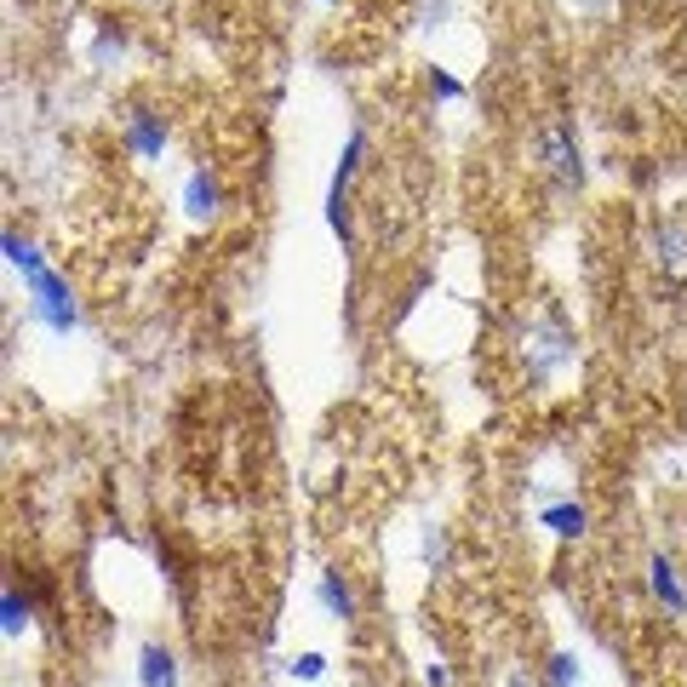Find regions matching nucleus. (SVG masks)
I'll list each match as a JSON object with an SVG mask.
<instances>
[{"mask_svg":"<svg viewBox=\"0 0 687 687\" xmlns=\"http://www.w3.org/2000/svg\"><path fill=\"white\" fill-rule=\"evenodd\" d=\"M23 630H30V602H23L18 584L7 579V591H0V636H7V642H18Z\"/></svg>","mask_w":687,"mask_h":687,"instance_id":"obj_10","label":"nucleus"},{"mask_svg":"<svg viewBox=\"0 0 687 687\" xmlns=\"http://www.w3.org/2000/svg\"><path fill=\"white\" fill-rule=\"evenodd\" d=\"M447 556H453V550H447V533L430 527V533H424V562L436 568V573H447Z\"/></svg>","mask_w":687,"mask_h":687,"instance_id":"obj_15","label":"nucleus"},{"mask_svg":"<svg viewBox=\"0 0 687 687\" xmlns=\"http://www.w3.org/2000/svg\"><path fill=\"white\" fill-rule=\"evenodd\" d=\"M126 149H133L138 161H161L167 149V121L156 110H133L126 115Z\"/></svg>","mask_w":687,"mask_h":687,"instance_id":"obj_5","label":"nucleus"},{"mask_svg":"<svg viewBox=\"0 0 687 687\" xmlns=\"http://www.w3.org/2000/svg\"><path fill=\"white\" fill-rule=\"evenodd\" d=\"M659 264H665L676 282H687V241L676 236V229H659Z\"/></svg>","mask_w":687,"mask_h":687,"instance_id":"obj_11","label":"nucleus"},{"mask_svg":"<svg viewBox=\"0 0 687 687\" xmlns=\"http://www.w3.org/2000/svg\"><path fill=\"white\" fill-rule=\"evenodd\" d=\"M327 7H339V0H327Z\"/></svg>","mask_w":687,"mask_h":687,"instance_id":"obj_19","label":"nucleus"},{"mask_svg":"<svg viewBox=\"0 0 687 687\" xmlns=\"http://www.w3.org/2000/svg\"><path fill=\"white\" fill-rule=\"evenodd\" d=\"M648 591H653V602L665 607L671 619L687 614V591H682V579H676V568L665 562V556H648Z\"/></svg>","mask_w":687,"mask_h":687,"instance_id":"obj_7","label":"nucleus"},{"mask_svg":"<svg viewBox=\"0 0 687 687\" xmlns=\"http://www.w3.org/2000/svg\"><path fill=\"white\" fill-rule=\"evenodd\" d=\"M316 602L327 607V619H339V625H355V614H362V602H355L350 579H344L339 568H327V573L316 579Z\"/></svg>","mask_w":687,"mask_h":687,"instance_id":"obj_6","label":"nucleus"},{"mask_svg":"<svg viewBox=\"0 0 687 687\" xmlns=\"http://www.w3.org/2000/svg\"><path fill=\"white\" fill-rule=\"evenodd\" d=\"M499 687H533V676H527V665H516V671H504V682Z\"/></svg>","mask_w":687,"mask_h":687,"instance_id":"obj_18","label":"nucleus"},{"mask_svg":"<svg viewBox=\"0 0 687 687\" xmlns=\"http://www.w3.org/2000/svg\"><path fill=\"white\" fill-rule=\"evenodd\" d=\"M138 682L144 687H178V659L161 642H144L138 648Z\"/></svg>","mask_w":687,"mask_h":687,"instance_id":"obj_8","label":"nucleus"},{"mask_svg":"<svg viewBox=\"0 0 687 687\" xmlns=\"http://www.w3.org/2000/svg\"><path fill=\"white\" fill-rule=\"evenodd\" d=\"M545 682H550V687H579V682H584V671H579V653H550Z\"/></svg>","mask_w":687,"mask_h":687,"instance_id":"obj_13","label":"nucleus"},{"mask_svg":"<svg viewBox=\"0 0 687 687\" xmlns=\"http://www.w3.org/2000/svg\"><path fill=\"white\" fill-rule=\"evenodd\" d=\"M0 247H7V264L23 270V275H30L35 264H46V259H41V247H35V241H23L18 229H7V241H0Z\"/></svg>","mask_w":687,"mask_h":687,"instance_id":"obj_12","label":"nucleus"},{"mask_svg":"<svg viewBox=\"0 0 687 687\" xmlns=\"http://www.w3.org/2000/svg\"><path fill=\"white\" fill-rule=\"evenodd\" d=\"M539 149H545V167L556 172V184H584V161H579V138H573V126L568 121H550L545 126V138H539Z\"/></svg>","mask_w":687,"mask_h":687,"instance_id":"obj_3","label":"nucleus"},{"mask_svg":"<svg viewBox=\"0 0 687 687\" xmlns=\"http://www.w3.org/2000/svg\"><path fill=\"white\" fill-rule=\"evenodd\" d=\"M424 687H453V671L442 665V659H430V665H424Z\"/></svg>","mask_w":687,"mask_h":687,"instance_id":"obj_17","label":"nucleus"},{"mask_svg":"<svg viewBox=\"0 0 687 687\" xmlns=\"http://www.w3.org/2000/svg\"><path fill=\"white\" fill-rule=\"evenodd\" d=\"M218 207H224L218 172H213V167H195V172L184 178V218H190V224H213Z\"/></svg>","mask_w":687,"mask_h":687,"instance_id":"obj_4","label":"nucleus"},{"mask_svg":"<svg viewBox=\"0 0 687 687\" xmlns=\"http://www.w3.org/2000/svg\"><path fill=\"white\" fill-rule=\"evenodd\" d=\"M430 92H436L442 104H458V98H465V81H458V75H447V69H430Z\"/></svg>","mask_w":687,"mask_h":687,"instance_id":"obj_16","label":"nucleus"},{"mask_svg":"<svg viewBox=\"0 0 687 687\" xmlns=\"http://www.w3.org/2000/svg\"><path fill=\"white\" fill-rule=\"evenodd\" d=\"M362 156H367V133L362 126H350V138H344V149H339V167H333V178H327V229H333L339 241H350V207H344V190H350V178H355V167H362Z\"/></svg>","mask_w":687,"mask_h":687,"instance_id":"obj_2","label":"nucleus"},{"mask_svg":"<svg viewBox=\"0 0 687 687\" xmlns=\"http://www.w3.org/2000/svg\"><path fill=\"white\" fill-rule=\"evenodd\" d=\"M23 282H30V316L46 327V333H75V327H81V310H75V293H69V282L64 275L53 270V264H35L30 275H23Z\"/></svg>","mask_w":687,"mask_h":687,"instance_id":"obj_1","label":"nucleus"},{"mask_svg":"<svg viewBox=\"0 0 687 687\" xmlns=\"http://www.w3.org/2000/svg\"><path fill=\"white\" fill-rule=\"evenodd\" d=\"M287 676H293V682H321V676H327V653H316V648H310V653H293V659H287Z\"/></svg>","mask_w":687,"mask_h":687,"instance_id":"obj_14","label":"nucleus"},{"mask_svg":"<svg viewBox=\"0 0 687 687\" xmlns=\"http://www.w3.org/2000/svg\"><path fill=\"white\" fill-rule=\"evenodd\" d=\"M539 522L556 533V539H584V533H591V516H584V504H573V499H562V504H545V511H539Z\"/></svg>","mask_w":687,"mask_h":687,"instance_id":"obj_9","label":"nucleus"}]
</instances>
